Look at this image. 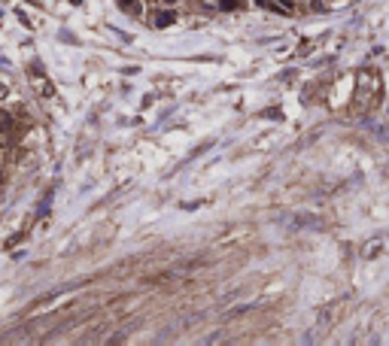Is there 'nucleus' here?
Listing matches in <instances>:
<instances>
[{
    "label": "nucleus",
    "instance_id": "1",
    "mask_svg": "<svg viewBox=\"0 0 389 346\" xmlns=\"http://www.w3.org/2000/svg\"><path fill=\"white\" fill-rule=\"evenodd\" d=\"M158 15H162V18H158V28H164L167 22H173V12H158Z\"/></svg>",
    "mask_w": 389,
    "mask_h": 346
}]
</instances>
